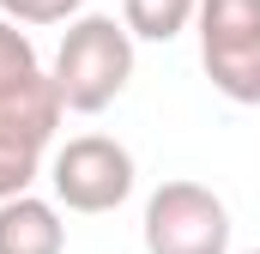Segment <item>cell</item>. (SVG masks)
Here are the masks:
<instances>
[{
    "label": "cell",
    "mask_w": 260,
    "mask_h": 254,
    "mask_svg": "<svg viewBox=\"0 0 260 254\" xmlns=\"http://www.w3.org/2000/svg\"><path fill=\"white\" fill-rule=\"evenodd\" d=\"M55 91H61V103L73 115H97V109H109L121 91H127L133 79V37L127 24H115V18H103V12H85V18H73L61 37V49H55Z\"/></svg>",
    "instance_id": "obj_1"
},
{
    "label": "cell",
    "mask_w": 260,
    "mask_h": 254,
    "mask_svg": "<svg viewBox=\"0 0 260 254\" xmlns=\"http://www.w3.org/2000/svg\"><path fill=\"white\" fill-rule=\"evenodd\" d=\"M200 67L230 103H260V0H200Z\"/></svg>",
    "instance_id": "obj_2"
},
{
    "label": "cell",
    "mask_w": 260,
    "mask_h": 254,
    "mask_svg": "<svg viewBox=\"0 0 260 254\" xmlns=\"http://www.w3.org/2000/svg\"><path fill=\"white\" fill-rule=\"evenodd\" d=\"M145 254H230V206L206 182H164L145 200Z\"/></svg>",
    "instance_id": "obj_3"
},
{
    "label": "cell",
    "mask_w": 260,
    "mask_h": 254,
    "mask_svg": "<svg viewBox=\"0 0 260 254\" xmlns=\"http://www.w3.org/2000/svg\"><path fill=\"white\" fill-rule=\"evenodd\" d=\"M61 115H67V103L49 73L30 79L12 97H0V206L30 194V182L43 176V151H49Z\"/></svg>",
    "instance_id": "obj_4"
},
{
    "label": "cell",
    "mask_w": 260,
    "mask_h": 254,
    "mask_svg": "<svg viewBox=\"0 0 260 254\" xmlns=\"http://www.w3.org/2000/svg\"><path fill=\"white\" fill-rule=\"evenodd\" d=\"M49 188L67 212H85V218L115 212L133 194V151L109 133H79L49 157Z\"/></svg>",
    "instance_id": "obj_5"
},
{
    "label": "cell",
    "mask_w": 260,
    "mask_h": 254,
    "mask_svg": "<svg viewBox=\"0 0 260 254\" xmlns=\"http://www.w3.org/2000/svg\"><path fill=\"white\" fill-rule=\"evenodd\" d=\"M0 254H67V224L55 200L18 194L0 206Z\"/></svg>",
    "instance_id": "obj_6"
},
{
    "label": "cell",
    "mask_w": 260,
    "mask_h": 254,
    "mask_svg": "<svg viewBox=\"0 0 260 254\" xmlns=\"http://www.w3.org/2000/svg\"><path fill=\"white\" fill-rule=\"evenodd\" d=\"M200 18V0H121V24L133 43H176Z\"/></svg>",
    "instance_id": "obj_7"
},
{
    "label": "cell",
    "mask_w": 260,
    "mask_h": 254,
    "mask_svg": "<svg viewBox=\"0 0 260 254\" xmlns=\"http://www.w3.org/2000/svg\"><path fill=\"white\" fill-rule=\"evenodd\" d=\"M30 79H43V67H37V43H30L12 18H0V97L24 91Z\"/></svg>",
    "instance_id": "obj_8"
},
{
    "label": "cell",
    "mask_w": 260,
    "mask_h": 254,
    "mask_svg": "<svg viewBox=\"0 0 260 254\" xmlns=\"http://www.w3.org/2000/svg\"><path fill=\"white\" fill-rule=\"evenodd\" d=\"M0 18H12V24H73V18H85V0H0Z\"/></svg>",
    "instance_id": "obj_9"
},
{
    "label": "cell",
    "mask_w": 260,
    "mask_h": 254,
    "mask_svg": "<svg viewBox=\"0 0 260 254\" xmlns=\"http://www.w3.org/2000/svg\"><path fill=\"white\" fill-rule=\"evenodd\" d=\"M248 254H260V248H248Z\"/></svg>",
    "instance_id": "obj_10"
}]
</instances>
